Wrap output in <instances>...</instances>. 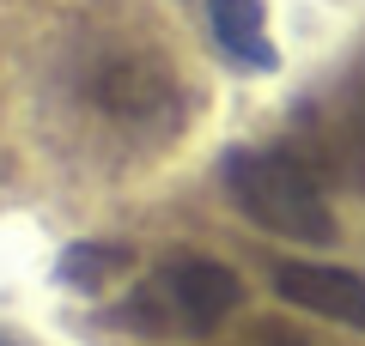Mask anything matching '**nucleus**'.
<instances>
[{"label": "nucleus", "mask_w": 365, "mask_h": 346, "mask_svg": "<svg viewBox=\"0 0 365 346\" xmlns=\"http://www.w3.org/2000/svg\"><path fill=\"white\" fill-rule=\"evenodd\" d=\"M220 189L268 237H287V243H304V249L335 243V206H329L311 158L287 152V146H225Z\"/></svg>", "instance_id": "nucleus-1"}, {"label": "nucleus", "mask_w": 365, "mask_h": 346, "mask_svg": "<svg viewBox=\"0 0 365 346\" xmlns=\"http://www.w3.org/2000/svg\"><path fill=\"white\" fill-rule=\"evenodd\" d=\"M128 243H98V237H86V243H67L61 261H55V280L67 285V292H104L116 273H128Z\"/></svg>", "instance_id": "nucleus-5"}, {"label": "nucleus", "mask_w": 365, "mask_h": 346, "mask_svg": "<svg viewBox=\"0 0 365 346\" xmlns=\"http://www.w3.org/2000/svg\"><path fill=\"white\" fill-rule=\"evenodd\" d=\"M232 310H244V280L213 256H170L122 298L116 322L134 334H213Z\"/></svg>", "instance_id": "nucleus-2"}, {"label": "nucleus", "mask_w": 365, "mask_h": 346, "mask_svg": "<svg viewBox=\"0 0 365 346\" xmlns=\"http://www.w3.org/2000/svg\"><path fill=\"white\" fill-rule=\"evenodd\" d=\"M207 31L220 55L244 73H280V49L268 37V6L262 0H207Z\"/></svg>", "instance_id": "nucleus-4"}, {"label": "nucleus", "mask_w": 365, "mask_h": 346, "mask_svg": "<svg viewBox=\"0 0 365 346\" xmlns=\"http://www.w3.org/2000/svg\"><path fill=\"white\" fill-rule=\"evenodd\" d=\"M274 298H287L292 310H311L323 322L365 334V273L329 268V261H274Z\"/></svg>", "instance_id": "nucleus-3"}, {"label": "nucleus", "mask_w": 365, "mask_h": 346, "mask_svg": "<svg viewBox=\"0 0 365 346\" xmlns=\"http://www.w3.org/2000/svg\"><path fill=\"white\" fill-rule=\"evenodd\" d=\"M0 346H31L25 334H13V328H0Z\"/></svg>", "instance_id": "nucleus-6"}, {"label": "nucleus", "mask_w": 365, "mask_h": 346, "mask_svg": "<svg viewBox=\"0 0 365 346\" xmlns=\"http://www.w3.org/2000/svg\"><path fill=\"white\" fill-rule=\"evenodd\" d=\"M268 346H311V340H268Z\"/></svg>", "instance_id": "nucleus-7"}]
</instances>
